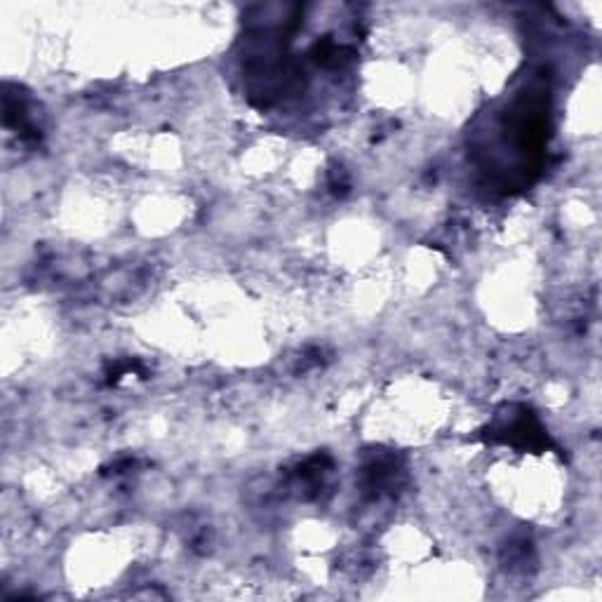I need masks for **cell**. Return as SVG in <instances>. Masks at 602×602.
<instances>
[{
    "mask_svg": "<svg viewBox=\"0 0 602 602\" xmlns=\"http://www.w3.org/2000/svg\"><path fill=\"white\" fill-rule=\"evenodd\" d=\"M492 438L504 440V443H523L527 447H537L544 445V431L537 424V419L532 417L530 412L520 414V417H511V419H501L497 426L492 428Z\"/></svg>",
    "mask_w": 602,
    "mask_h": 602,
    "instance_id": "cell-1",
    "label": "cell"
}]
</instances>
